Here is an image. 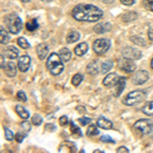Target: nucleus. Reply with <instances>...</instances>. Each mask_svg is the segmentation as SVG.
<instances>
[{
	"label": "nucleus",
	"instance_id": "obj_2",
	"mask_svg": "<svg viewBox=\"0 0 153 153\" xmlns=\"http://www.w3.org/2000/svg\"><path fill=\"white\" fill-rule=\"evenodd\" d=\"M62 62L63 61H62V59L60 58L59 54L53 52V53L49 54V56L47 57V60H46V68L50 71L51 75L58 76L62 73L63 68H65Z\"/></svg>",
	"mask_w": 153,
	"mask_h": 153
},
{
	"label": "nucleus",
	"instance_id": "obj_40",
	"mask_svg": "<svg viewBox=\"0 0 153 153\" xmlns=\"http://www.w3.org/2000/svg\"><path fill=\"white\" fill-rule=\"evenodd\" d=\"M21 127L23 128V129L26 131V132H30V131H31V124H30L28 120H25V122L22 123Z\"/></svg>",
	"mask_w": 153,
	"mask_h": 153
},
{
	"label": "nucleus",
	"instance_id": "obj_24",
	"mask_svg": "<svg viewBox=\"0 0 153 153\" xmlns=\"http://www.w3.org/2000/svg\"><path fill=\"white\" fill-rule=\"evenodd\" d=\"M142 111L143 113H145L146 115L149 117H153V100L146 102L142 107Z\"/></svg>",
	"mask_w": 153,
	"mask_h": 153
},
{
	"label": "nucleus",
	"instance_id": "obj_51",
	"mask_svg": "<svg viewBox=\"0 0 153 153\" xmlns=\"http://www.w3.org/2000/svg\"><path fill=\"white\" fill-rule=\"evenodd\" d=\"M22 2H24V3H28V2H30L31 0H21Z\"/></svg>",
	"mask_w": 153,
	"mask_h": 153
},
{
	"label": "nucleus",
	"instance_id": "obj_37",
	"mask_svg": "<svg viewBox=\"0 0 153 153\" xmlns=\"http://www.w3.org/2000/svg\"><path fill=\"white\" fill-rule=\"evenodd\" d=\"M16 98H18L19 100L23 101V102H26L27 101V95L24 91H19V92L16 93Z\"/></svg>",
	"mask_w": 153,
	"mask_h": 153
},
{
	"label": "nucleus",
	"instance_id": "obj_29",
	"mask_svg": "<svg viewBox=\"0 0 153 153\" xmlns=\"http://www.w3.org/2000/svg\"><path fill=\"white\" fill-rule=\"evenodd\" d=\"M113 66V62L112 60H107L105 61V62L102 63V65H101V71H102V74H106L108 73L110 70L112 68Z\"/></svg>",
	"mask_w": 153,
	"mask_h": 153
},
{
	"label": "nucleus",
	"instance_id": "obj_41",
	"mask_svg": "<svg viewBox=\"0 0 153 153\" xmlns=\"http://www.w3.org/2000/svg\"><path fill=\"white\" fill-rule=\"evenodd\" d=\"M68 123H70V120H68L66 115H63V117H61L59 118V124H60V126H66Z\"/></svg>",
	"mask_w": 153,
	"mask_h": 153
},
{
	"label": "nucleus",
	"instance_id": "obj_12",
	"mask_svg": "<svg viewBox=\"0 0 153 153\" xmlns=\"http://www.w3.org/2000/svg\"><path fill=\"white\" fill-rule=\"evenodd\" d=\"M93 30L96 34H105L111 30V25L108 22H102V23L96 25Z\"/></svg>",
	"mask_w": 153,
	"mask_h": 153
},
{
	"label": "nucleus",
	"instance_id": "obj_38",
	"mask_svg": "<svg viewBox=\"0 0 153 153\" xmlns=\"http://www.w3.org/2000/svg\"><path fill=\"white\" fill-rule=\"evenodd\" d=\"M91 118L90 117H81V118H79V123H80L82 126H87L89 125L91 123Z\"/></svg>",
	"mask_w": 153,
	"mask_h": 153
},
{
	"label": "nucleus",
	"instance_id": "obj_30",
	"mask_svg": "<svg viewBox=\"0 0 153 153\" xmlns=\"http://www.w3.org/2000/svg\"><path fill=\"white\" fill-rule=\"evenodd\" d=\"M86 135L89 136V137H92V136H96L99 135V130L96 127L95 125H91L90 127L87 129V132H86Z\"/></svg>",
	"mask_w": 153,
	"mask_h": 153
},
{
	"label": "nucleus",
	"instance_id": "obj_53",
	"mask_svg": "<svg viewBox=\"0 0 153 153\" xmlns=\"http://www.w3.org/2000/svg\"><path fill=\"white\" fill-rule=\"evenodd\" d=\"M150 65H151V68L153 70V58H152V60H151V63H150Z\"/></svg>",
	"mask_w": 153,
	"mask_h": 153
},
{
	"label": "nucleus",
	"instance_id": "obj_20",
	"mask_svg": "<svg viewBox=\"0 0 153 153\" xmlns=\"http://www.w3.org/2000/svg\"><path fill=\"white\" fill-rule=\"evenodd\" d=\"M58 54H59V56H60V58L62 59L63 62H68L71 58V52L70 49H68V48H61L60 50H59Z\"/></svg>",
	"mask_w": 153,
	"mask_h": 153
},
{
	"label": "nucleus",
	"instance_id": "obj_11",
	"mask_svg": "<svg viewBox=\"0 0 153 153\" xmlns=\"http://www.w3.org/2000/svg\"><path fill=\"white\" fill-rule=\"evenodd\" d=\"M118 79H120V76H117V74L111 73L105 76V79L103 80L102 84L105 86V87H113V86L117 85V83L118 82Z\"/></svg>",
	"mask_w": 153,
	"mask_h": 153
},
{
	"label": "nucleus",
	"instance_id": "obj_52",
	"mask_svg": "<svg viewBox=\"0 0 153 153\" xmlns=\"http://www.w3.org/2000/svg\"><path fill=\"white\" fill-rule=\"evenodd\" d=\"M42 2H51L52 0H41Z\"/></svg>",
	"mask_w": 153,
	"mask_h": 153
},
{
	"label": "nucleus",
	"instance_id": "obj_15",
	"mask_svg": "<svg viewBox=\"0 0 153 153\" xmlns=\"http://www.w3.org/2000/svg\"><path fill=\"white\" fill-rule=\"evenodd\" d=\"M4 56L9 59H16L19 57V50L14 46H7L3 51Z\"/></svg>",
	"mask_w": 153,
	"mask_h": 153
},
{
	"label": "nucleus",
	"instance_id": "obj_1",
	"mask_svg": "<svg viewBox=\"0 0 153 153\" xmlns=\"http://www.w3.org/2000/svg\"><path fill=\"white\" fill-rule=\"evenodd\" d=\"M71 16L79 22L94 23L98 22L103 16V11L99 7L92 4H78L71 10Z\"/></svg>",
	"mask_w": 153,
	"mask_h": 153
},
{
	"label": "nucleus",
	"instance_id": "obj_14",
	"mask_svg": "<svg viewBox=\"0 0 153 153\" xmlns=\"http://www.w3.org/2000/svg\"><path fill=\"white\" fill-rule=\"evenodd\" d=\"M36 51H37V55L40 60H44L46 58V56L48 55V52H49V47L46 44L44 43H41L37 46L36 48Z\"/></svg>",
	"mask_w": 153,
	"mask_h": 153
},
{
	"label": "nucleus",
	"instance_id": "obj_26",
	"mask_svg": "<svg viewBox=\"0 0 153 153\" xmlns=\"http://www.w3.org/2000/svg\"><path fill=\"white\" fill-rule=\"evenodd\" d=\"M117 91H115V96H118L120 95V93L124 91L125 89V86H126V79L124 76H120L118 79V82L117 83Z\"/></svg>",
	"mask_w": 153,
	"mask_h": 153
},
{
	"label": "nucleus",
	"instance_id": "obj_6",
	"mask_svg": "<svg viewBox=\"0 0 153 153\" xmlns=\"http://www.w3.org/2000/svg\"><path fill=\"white\" fill-rule=\"evenodd\" d=\"M134 128L142 135H149L153 129V123L149 120H139L135 123Z\"/></svg>",
	"mask_w": 153,
	"mask_h": 153
},
{
	"label": "nucleus",
	"instance_id": "obj_32",
	"mask_svg": "<svg viewBox=\"0 0 153 153\" xmlns=\"http://www.w3.org/2000/svg\"><path fill=\"white\" fill-rule=\"evenodd\" d=\"M83 79H84V76L81 75V74H76V75L73 76V79H71V84H73L74 86H79L83 82Z\"/></svg>",
	"mask_w": 153,
	"mask_h": 153
},
{
	"label": "nucleus",
	"instance_id": "obj_19",
	"mask_svg": "<svg viewBox=\"0 0 153 153\" xmlns=\"http://www.w3.org/2000/svg\"><path fill=\"white\" fill-rule=\"evenodd\" d=\"M138 19V13L136 11H129L126 12L122 16V19L123 22H126V23H130V22H134L135 19Z\"/></svg>",
	"mask_w": 153,
	"mask_h": 153
},
{
	"label": "nucleus",
	"instance_id": "obj_5",
	"mask_svg": "<svg viewBox=\"0 0 153 153\" xmlns=\"http://www.w3.org/2000/svg\"><path fill=\"white\" fill-rule=\"evenodd\" d=\"M110 46H111V42L108 39H97L93 43V50L96 54L101 55V54L107 52Z\"/></svg>",
	"mask_w": 153,
	"mask_h": 153
},
{
	"label": "nucleus",
	"instance_id": "obj_21",
	"mask_svg": "<svg viewBox=\"0 0 153 153\" xmlns=\"http://www.w3.org/2000/svg\"><path fill=\"white\" fill-rule=\"evenodd\" d=\"M0 29H1L0 30V42H1L2 45H6L10 41V37H9L8 33L6 32V30L3 28V26H1Z\"/></svg>",
	"mask_w": 153,
	"mask_h": 153
},
{
	"label": "nucleus",
	"instance_id": "obj_47",
	"mask_svg": "<svg viewBox=\"0 0 153 153\" xmlns=\"http://www.w3.org/2000/svg\"><path fill=\"white\" fill-rule=\"evenodd\" d=\"M76 110H78L80 113H84L86 111V108L83 107V106H78V107H76Z\"/></svg>",
	"mask_w": 153,
	"mask_h": 153
},
{
	"label": "nucleus",
	"instance_id": "obj_36",
	"mask_svg": "<svg viewBox=\"0 0 153 153\" xmlns=\"http://www.w3.org/2000/svg\"><path fill=\"white\" fill-rule=\"evenodd\" d=\"M143 6L150 11H153V0H143Z\"/></svg>",
	"mask_w": 153,
	"mask_h": 153
},
{
	"label": "nucleus",
	"instance_id": "obj_45",
	"mask_svg": "<svg viewBox=\"0 0 153 153\" xmlns=\"http://www.w3.org/2000/svg\"><path fill=\"white\" fill-rule=\"evenodd\" d=\"M148 38H149L150 41L153 42V28H150L148 30Z\"/></svg>",
	"mask_w": 153,
	"mask_h": 153
},
{
	"label": "nucleus",
	"instance_id": "obj_44",
	"mask_svg": "<svg viewBox=\"0 0 153 153\" xmlns=\"http://www.w3.org/2000/svg\"><path fill=\"white\" fill-rule=\"evenodd\" d=\"M45 130L46 131H50V132H53V131L56 130V127L54 125H51V124H47L45 126Z\"/></svg>",
	"mask_w": 153,
	"mask_h": 153
},
{
	"label": "nucleus",
	"instance_id": "obj_3",
	"mask_svg": "<svg viewBox=\"0 0 153 153\" xmlns=\"http://www.w3.org/2000/svg\"><path fill=\"white\" fill-rule=\"evenodd\" d=\"M4 24L9 33L16 35L23 29V22L16 13H9L4 18Z\"/></svg>",
	"mask_w": 153,
	"mask_h": 153
},
{
	"label": "nucleus",
	"instance_id": "obj_48",
	"mask_svg": "<svg viewBox=\"0 0 153 153\" xmlns=\"http://www.w3.org/2000/svg\"><path fill=\"white\" fill-rule=\"evenodd\" d=\"M3 55L4 54H1V70L3 68L4 65H5V62H4V58H3Z\"/></svg>",
	"mask_w": 153,
	"mask_h": 153
},
{
	"label": "nucleus",
	"instance_id": "obj_43",
	"mask_svg": "<svg viewBox=\"0 0 153 153\" xmlns=\"http://www.w3.org/2000/svg\"><path fill=\"white\" fill-rule=\"evenodd\" d=\"M120 2H122L124 5L131 6V5H133V4L135 3V0H120Z\"/></svg>",
	"mask_w": 153,
	"mask_h": 153
},
{
	"label": "nucleus",
	"instance_id": "obj_17",
	"mask_svg": "<svg viewBox=\"0 0 153 153\" xmlns=\"http://www.w3.org/2000/svg\"><path fill=\"white\" fill-rule=\"evenodd\" d=\"M97 126L103 130H110L112 128V123L105 117H100L97 120Z\"/></svg>",
	"mask_w": 153,
	"mask_h": 153
},
{
	"label": "nucleus",
	"instance_id": "obj_13",
	"mask_svg": "<svg viewBox=\"0 0 153 153\" xmlns=\"http://www.w3.org/2000/svg\"><path fill=\"white\" fill-rule=\"evenodd\" d=\"M2 71H4V74H5L7 76H10V78H12V76H14L16 75V66L13 62H11V61L5 62L3 68H2Z\"/></svg>",
	"mask_w": 153,
	"mask_h": 153
},
{
	"label": "nucleus",
	"instance_id": "obj_54",
	"mask_svg": "<svg viewBox=\"0 0 153 153\" xmlns=\"http://www.w3.org/2000/svg\"><path fill=\"white\" fill-rule=\"evenodd\" d=\"M94 152H96V153H98V152H103V151H100V150H95Z\"/></svg>",
	"mask_w": 153,
	"mask_h": 153
},
{
	"label": "nucleus",
	"instance_id": "obj_39",
	"mask_svg": "<svg viewBox=\"0 0 153 153\" xmlns=\"http://www.w3.org/2000/svg\"><path fill=\"white\" fill-rule=\"evenodd\" d=\"M26 137H27V134H26V133H25V134H23V133H18V134L14 136V138H16V142H19V143L23 142V140H24Z\"/></svg>",
	"mask_w": 153,
	"mask_h": 153
},
{
	"label": "nucleus",
	"instance_id": "obj_46",
	"mask_svg": "<svg viewBox=\"0 0 153 153\" xmlns=\"http://www.w3.org/2000/svg\"><path fill=\"white\" fill-rule=\"evenodd\" d=\"M117 152H123V153H125V152H129V149H128L127 147H125V146H122V147H118L117 148Z\"/></svg>",
	"mask_w": 153,
	"mask_h": 153
},
{
	"label": "nucleus",
	"instance_id": "obj_49",
	"mask_svg": "<svg viewBox=\"0 0 153 153\" xmlns=\"http://www.w3.org/2000/svg\"><path fill=\"white\" fill-rule=\"evenodd\" d=\"M103 2H104V3H107V4H109V3H112L113 1H114V0H102Z\"/></svg>",
	"mask_w": 153,
	"mask_h": 153
},
{
	"label": "nucleus",
	"instance_id": "obj_7",
	"mask_svg": "<svg viewBox=\"0 0 153 153\" xmlns=\"http://www.w3.org/2000/svg\"><path fill=\"white\" fill-rule=\"evenodd\" d=\"M122 54L125 58L131 59V60H137L142 57V52L139 49L135 47H130V46H126L123 48Z\"/></svg>",
	"mask_w": 153,
	"mask_h": 153
},
{
	"label": "nucleus",
	"instance_id": "obj_16",
	"mask_svg": "<svg viewBox=\"0 0 153 153\" xmlns=\"http://www.w3.org/2000/svg\"><path fill=\"white\" fill-rule=\"evenodd\" d=\"M58 151L59 152H76V148L74 143L65 141V142L61 143V145L58 148Z\"/></svg>",
	"mask_w": 153,
	"mask_h": 153
},
{
	"label": "nucleus",
	"instance_id": "obj_4",
	"mask_svg": "<svg viewBox=\"0 0 153 153\" xmlns=\"http://www.w3.org/2000/svg\"><path fill=\"white\" fill-rule=\"evenodd\" d=\"M147 97V94L145 91L142 90H136V91H132L128 94L126 97L124 98L123 102L124 104H126L127 106H133L136 105L138 103L143 102Z\"/></svg>",
	"mask_w": 153,
	"mask_h": 153
},
{
	"label": "nucleus",
	"instance_id": "obj_18",
	"mask_svg": "<svg viewBox=\"0 0 153 153\" xmlns=\"http://www.w3.org/2000/svg\"><path fill=\"white\" fill-rule=\"evenodd\" d=\"M74 51H75V54L76 56H83L88 51V44L86 42L80 43L78 46H76Z\"/></svg>",
	"mask_w": 153,
	"mask_h": 153
},
{
	"label": "nucleus",
	"instance_id": "obj_50",
	"mask_svg": "<svg viewBox=\"0 0 153 153\" xmlns=\"http://www.w3.org/2000/svg\"><path fill=\"white\" fill-rule=\"evenodd\" d=\"M149 136H150V138H151V139L153 140V129H152V131H151V132L149 133Z\"/></svg>",
	"mask_w": 153,
	"mask_h": 153
},
{
	"label": "nucleus",
	"instance_id": "obj_23",
	"mask_svg": "<svg viewBox=\"0 0 153 153\" xmlns=\"http://www.w3.org/2000/svg\"><path fill=\"white\" fill-rule=\"evenodd\" d=\"M87 73L90 76H96L98 73H99V70H98V65L96 61H92L87 65Z\"/></svg>",
	"mask_w": 153,
	"mask_h": 153
},
{
	"label": "nucleus",
	"instance_id": "obj_9",
	"mask_svg": "<svg viewBox=\"0 0 153 153\" xmlns=\"http://www.w3.org/2000/svg\"><path fill=\"white\" fill-rule=\"evenodd\" d=\"M118 68H120V71H125V73L130 74V73H133V71H135L136 65H135L134 62H133V60L124 57V59L120 60V62H118Z\"/></svg>",
	"mask_w": 153,
	"mask_h": 153
},
{
	"label": "nucleus",
	"instance_id": "obj_31",
	"mask_svg": "<svg viewBox=\"0 0 153 153\" xmlns=\"http://www.w3.org/2000/svg\"><path fill=\"white\" fill-rule=\"evenodd\" d=\"M130 40L133 42V43H135L136 45L138 46H146V42L144 41V39L141 38V37H137V36H132L130 38Z\"/></svg>",
	"mask_w": 153,
	"mask_h": 153
},
{
	"label": "nucleus",
	"instance_id": "obj_27",
	"mask_svg": "<svg viewBox=\"0 0 153 153\" xmlns=\"http://www.w3.org/2000/svg\"><path fill=\"white\" fill-rule=\"evenodd\" d=\"M26 28L29 32H34L39 28V24L37 19H32L29 22H27L26 24Z\"/></svg>",
	"mask_w": 153,
	"mask_h": 153
},
{
	"label": "nucleus",
	"instance_id": "obj_42",
	"mask_svg": "<svg viewBox=\"0 0 153 153\" xmlns=\"http://www.w3.org/2000/svg\"><path fill=\"white\" fill-rule=\"evenodd\" d=\"M100 140L102 142H109V143H114V140H112L109 136H101Z\"/></svg>",
	"mask_w": 153,
	"mask_h": 153
},
{
	"label": "nucleus",
	"instance_id": "obj_35",
	"mask_svg": "<svg viewBox=\"0 0 153 153\" xmlns=\"http://www.w3.org/2000/svg\"><path fill=\"white\" fill-rule=\"evenodd\" d=\"M4 132H5V139L7 141H11L14 138V135H13V133H12V131L9 130L8 128L4 127Z\"/></svg>",
	"mask_w": 153,
	"mask_h": 153
},
{
	"label": "nucleus",
	"instance_id": "obj_34",
	"mask_svg": "<svg viewBox=\"0 0 153 153\" xmlns=\"http://www.w3.org/2000/svg\"><path fill=\"white\" fill-rule=\"evenodd\" d=\"M43 122L42 117L39 114H34L33 117H32V124L35 125V126H40Z\"/></svg>",
	"mask_w": 153,
	"mask_h": 153
},
{
	"label": "nucleus",
	"instance_id": "obj_10",
	"mask_svg": "<svg viewBox=\"0 0 153 153\" xmlns=\"http://www.w3.org/2000/svg\"><path fill=\"white\" fill-rule=\"evenodd\" d=\"M30 65H31V57H30L29 55H23L19 58L18 68L21 71L26 73V71L29 70Z\"/></svg>",
	"mask_w": 153,
	"mask_h": 153
},
{
	"label": "nucleus",
	"instance_id": "obj_25",
	"mask_svg": "<svg viewBox=\"0 0 153 153\" xmlns=\"http://www.w3.org/2000/svg\"><path fill=\"white\" fill-rule=\"evenodd\" d=\"M79 39H80V33L76 31H71L68 34V36H66V42L70 44L75 43Z\"/></svg>",
	"mask_w": 153,
	"mask_h": 153
},
{
	"label": "nucleus",
	"instance_id": "obj_22",
	"mask_svg": "<svg viewBox=\"0 0 153 153\" xmlns=\"http://www.w3.org/2000/svg\"><path fill=\"white\" fill-rule=\"evenodd\" d=\"M16 111L19 117L23 118V120H28L29 117H30V112L22 105H16Z\"/></svg>",
	"mask_w": 153,
	"mask_h": 153
},
{
	"label": "nucleus",
	"instance_id": "obj_33",
	"mask_svg": "<svg viewBox=\"0 0 153 153\" xmlns=\"http://www.w3.org/2000/svg\"><path fill=\"white\" fill-rule=\"evenodd\" d=\"M18 44L21 46V48H23V49H28V48L31 47L30 43L27 41L26 38H24V37H19V38L18 39Z\"/></svg>",
	"mask_w": 153,
	"mask_h": 153
},
{
	"label": "nucleus",
	"instance_id": "obj_8",
	"mask_svg": "<svg viewBox=\"0 0 153 153\" xmlns=\"http://www.w3.org/2000/svg\"><path fill=\"white\" fill-rule=\"evenodd\" d=\"M148 79H149V74L147 71L145 70H140L138 71H136V74L134 75L132 79V82L135 85H142L145 82H147Z\"/></svg>",
	"mask_w": 153,
	"mask_h": 153
},
{
	"label": "nucleus",
	"instance_id": "obj_28",
	"mask_svg": "<svg viewBox=\"0 0 153 153\" xmlns=\"http://www.w3.org/2000/svg\"><path fill=\"white\" fill-rule=\"evenodd\" d=\"M70 124H71L70 130H71V134L75 136V137H82V132H81L80 128H79L78 126H76V125H75V123H74V122H71Z\"/></svg>",
	"mask_w": 153,
	"mask_h": 153
}]
</instances>
